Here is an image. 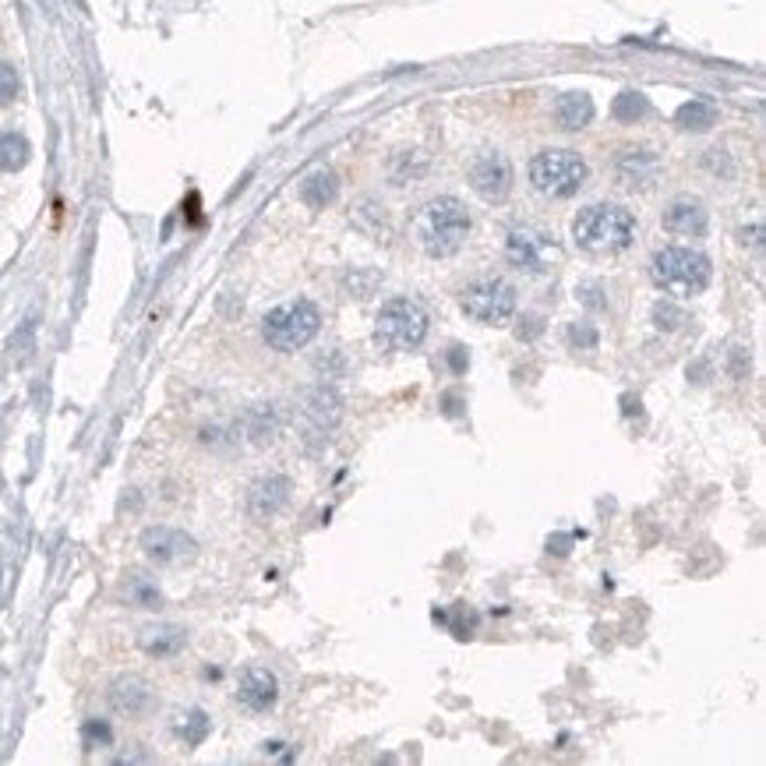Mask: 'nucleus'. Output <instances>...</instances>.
<instances>
[{
	"instance_id": "nucleus-14",
	"label": "nucleus",
	"mask_w": 766,
	"mask_h": 766,
	"mask_svg": "<svg viewBox=\"0 0 766 766\" xmlns=\"http://www.w3.org/2000/svg\"><path fill=\"white\" fill-rule=\"evenodd\" d=\"M664 230L668 233H678V237H706L710 230V212L699 198H675L664 215H661Z\"/></svg>"
},
{
	"instance_id": "nucleus-15",
	"label": "nucleus",
	"mask_w": 766,
	"mask_h": 766,
	"mask_svg": "<svg viewBox=\"0 0 766 766\" xmlns=\"http://www.w3.org/2000/svg\"><path fill=\"white\" fill-rule=\"evenodd\" d=\"M290 481L279 477V474H269L262 481H255L251 491H248V512L251 519H273L282 512V505L290 501Z\"/></svg>"
},
{
	"instance_id": "nucleus-21",
	"label": "nucleus",
	"mask_w": 766,
	"mask_h": 766,
	"mask_svg": "<svg viewBox=\"0 0 766 766\" xmlns=\"http://www.w3.org/2000/svg\"><path fill=\"white\" fill-rule=\"evenodd\" d=\"M32 159V145L21 131H4L0 135V170L4 173H18L25 170Z\"/></svg>"
},
{
	"instance_id": "nucleus-6",
	"label": "nucleus",
	"mask_w": 766,
	"mask_h": 766,
	"mask_svg": "<svg viewBox=\"0 0 766 766\" xmlns=\"http://www.w3.org/2000/svg\"><path fill=\"white\" fill-rule=\"evenodd\" d=\"M427 311L420 307L417 300L410 297H396L389 304H382L378 318H375V343L389 353H403V349H414L424 343L427 336Z\"/></svg>"
},
{
	"instance_id": "nucleus-18",
	"label": "nucleus",
	"mask_w": 766,
	"mask_h": 766,
	"mask_svg": "<svg viewBox=\"0 0 766 766\" xmlns=\"http://www.w3.org/2000/svg\"><path fill=\"white\" fill-rule=\"evenodd\" d=\"M336 195H340V177H336L332 170H315V173H307L304 184H300V202L311 206V209L332 206Z\"/></svg>"
},
{
	"instance_id": "nucleus-11",
	"label": "nucleus",
	"mask_w": 766,
	"mask_h": 766,
	"mask_svg": "<svg viewBox=\"0 0 766 766\" xmlns=\"http://www.w3.org/2000/svg\"><path fill=\"white\" fill-rule=\"evenodd\" d=\"M661 177V156L653 148H626L615 159V181L628 191H650Z\"/></svg>"
},
{
	"instance_id": "nucleus-1",
	"label": "nucleus",
	"mask_w": 766,
	"mask_h": 766,
	"mask_svg": "<svg viewBox=\"0 0 766 766\" xmlns=\"http://www.w3.org/2000/svg\"><path fill=\"white\" fill-rule=\"evenodd\" d=\"M636 230H639L636 215L626 206L611 202H593L572 219V240L590 255H622L632 248Z\"/></svg>"
},
{
	"instance_id": "nucleus-3",
	"label": "nucleus",
	"mask_w": 766,
	"mask_h": 766,
	"mask_svg": "<svg viewBox=\"0 0 766 766\" xmlns=\"http://www.w3.org/2000/svg\"><path fill=\"white\" fill-rule=\"evenodd\" d=\"M650 279L668 297H699L713 279V262L703 251L671 244L650 258Z\"/></svg>"
},
{
	"instance_id": "nucleus-24",
	"label": "nucleus",
	"mask_w": 766,
	"mask_h": 766,
	"mask_svg": "<svg viewBox=\"0 0 766 766\" xmlns=\"http://www.w3.org/2000/svg\"><path fill=\"white\" fill-rule=\"evenodd\" d=\"M177 735H181L188 745H202L206 735H209V717H206L202 710H188V713L181 717V724H177Z\"/></svg>"
},
{
	"instance_id": "nucleus-16",
	"label": "nucleus",
	"mask_w": 766,
	"mask_h": 766,
	"mask_svg": "<svg viewBox=\"0 0 766 766\" xmlns=\"http://www.w3.org/2000/svg\"><path fill=\"white\" fill-rule=\"evenodd\" d=\"M184 643H188V632L181 626H170V622L145 626L139 632V646L148 657H173L184 650Z\"/></svg>"
},
{
	"instance_id": "nucleus-19",
	"label": "nucleus",
	"mask_w": 766,
	"mask_h": 766,
	"mask_svg": "<svg viewBox=\"0 0 766 766\" xmlns=\"http://www.w3.org/2000/svg\"><path fill=\"white\" fill-rule=\"evenodd\" d=\"M307 417L315 420L322 431H332L340 417H343V403H340V396L332 392V389H315L311 396H307Z\"/></svg>"
},
{
	"instance_id": "nucleus-20",
	"label": "nucleus",
	"mask_w": 766,
	"mask_h": 766,
	"mask_svg": "<svg viewBox=\"0 0 766 766\" xmlns=\"http://www.w3.org/2000/svg\"><path fill=\"white\" fill-rule=\"evenodd\" d=\"M717 106L710 103V99H689V103H682L678 106V114H675V124L682 128V131H710L713 124H717Z\"/></svg>"
},
{
	"instance_id": "nucleus-5",
	"label": "nucleus",
	"mask_w": 766,
	"mask_h": 766,
	"mask_svg": "<svg viewBox=\"0 0 766 766\" xmlns=\"http://www.w3.org/2000/svg\"><path fill=\"white\" fill-rule=\"evenodd\" d=\"M590 181V166L572 148H544L530 159V184L544 198H572Z\"/></svg>"
},
{
	"instance_id": "nucleus-28",
	"label": "nucleus",
	"mask_w": 766,
	"mask_h": 766,
	"mask_svg": "<svg viewBox=\"0 0 766 766\" xmlns=\"http://www.w3.org/2000/svg\"><path fill=\"white\" fill-rule=\"evenodd\" d=\"M85 742H88V745H96V742H99V745H110V742H114L110 724H106V720H88V724H85Z\"/></svg>"
},
{
	"instance_id": "nucleus-2",
	"label": "nucleus",
	"mask_w": 766,
	"mask_h": 766,
	"mask_svg": "<svg viewBox=\"0 0 766 766\" xmlns=\"http://www.w3.org/2000/svg\"><path fill=\"white\" fill-rule=\"evenodd\" d=\"M417 237L420 248L431 258H449L470 237V212H467V206L459 198L442 195V198L427 202L424 212L417 215Z\"/></svg>"
},
{
	"instance_id": "nucleus-10",
	"label": "nucleus",
	"mask_w": 766,
	"mask_h": 766,
	"mask_svg": "<svg viewBox=\"0 0 766 766\" xmlns=\"http://www.w3.org/2000/svg\"><path fill=\"white\" fill-rule=\"evenodd\" d=\"M141 551L156 565H184L198 555V541L177 526H148L141 534Z\"/></svg>"
},
{
	"instance_id": "nucleus-30",
	"label": "nucleus",
	"mask_w": 766,
	"mask_h": 766,
	"mask_svg": "<svg viewBox=\"0 0 766 766\" xmlns=\"http://www.w3.org/2000/svg\"><path fill=\"white\" fill-rule=\"evenodd\" d=\"M449 364H452V371L459 375L467 364H470V357H467V349H459V347H452L449 349Z\"/></svg>"
},
{
	"instance_id": "nucleus-12",
	"label": "nucleus",
	"mask_w": 766,
	"mask_h": 766,
	"mask_svg": "<svg viewBox=\"0 0 766 766\" xmlns=\"http://www.w3.org/2000/svg\"><path fill=\"white\" fill-rule=\"evenodd\" d=\"M110 706L121 713V717H128V720H139V717H148L156 706H159V699H156V689L139 678V675H121L114 686H110Z\"/></svg>"
},
{
	"instance_id": "nucleus-26",
	"label": "nucleus",
	"mask_w": 766,
	"mask_h": 766,
	"mask_svg": "<svg viewBox=\"0 0 766 766\" xmlns=\"http://www.w3.org/2000/svg\"><path fill=\"white\" fill-rule=\"evenodd\" d=\"M18 92H21V78H18V71L0 61V106L14 103V99H18Z\"/></svg>"
},
{
	"instance_id": "nucleus-8",
	"label": "nucleus",
	"mask_w": 766,
	"mask_h": 766,
	"mask_svg": "<svg viewBox=\"0 0 766 766\" xmlns=\"http://www.w3.org/2000/svg\"><path fill=\"white\" fill-rule=\"evenodd\" d=\"M505 258L516 265V269H526V273H544L551 262L558 258V244L551 233L537 230V226H516L505 240Z\"/></svg>"
},
{
	"instance_id": "nucleus-29",
	"label": "nucleus",
	"mask_w": 766,
	"mask_h": 766,
	"mask_svg": "<svg viewBox=\"0 0 766 766\" xmlns=\"http://www.w3.org/2000/svg\"><path fill=\"white\" fill-rule=\"evenodd\" d=\"M579 297H583V304H586V307H604V300H597V297H601V286H597V282L579 286Z\"/></svg>"
},
{
	"instance_id": "nucleus-17",
	"label": "nucleus",
	"mask_w": 766,
	"mask_h": 766,
	"mask_svg": "<svg viewBox=\"0 0 766 766\" xmlns=\"http://www.w3.org/2000/svg\"><path fill=\"white\" fill-rule=\"evenodd\" d=\"M593 121V99L586 92H561L555 99V124L561 131H583Z\"/></svg>"
},
{
	"instance_id": "nucleus-13",
	"label": "nucleus",
	"mask_w": 766,
	"mask_h": 766,
	"mask_svg": "<svg viewBox=\"0 0 766 766\" xmlns=\"http://www.w3.org/2000/svg\"><path fill=\"white\" fill-rule=\"evenodd\" d=\"M279 699V682L269 668H248L237 686V703L251 713H269Z\"/></svg>"
},
{
	"instance_id": "nucleus-27",
	"label": "nucleus",
	"mask_w": 766,
	"mask_h": 766,
	"mask_svg": "<svg viewBox=\"0 0 766 766\" xmlns=\"http://www.w3.org/2000/svg\"><path fill=\"white\" fill-rule=\"evenodd\" d=\"M568 343L579 349H593L597 347V329L586 322H576V325H568Z\"/></svg>"
},
{
	"instance_id": "nucleus-25",
	"label": "nucleus",
	"mask_w": 766,
	"mask_h": 766,
	"mask_svg": "<svg viewBox=\"0 0 766 766\" xmlns=\"http://www.w3.org/2000/svg\"><path fill=\"white\" fill-rule=\"evenodd\" d=\"M653 325H657V329H664V332H675V329L689 325V315H686L678 304H671V300H661V304L653 307Z\"/></svg>"
},
{
	"instance_id": "nucleus-23",
	"label": "nucleus",
	"mask_w": 766,
	"mask_h": 766,
	"mask_svg": "<svg viewBox=\"0 0 766 766\" xmlns=\"http://www.w3.org/2000/svg\"><path fill=\"white\" fill-rule=\"evenodd\" d=\"M124 597H128V604H131V608H145V611L163 608V593H159V586H156L148 576H131V579H128Z\"/></svg>"
},
{
	"instance_id": "nucleus-22",
	"label": "nucleus",
	"mask_w": 766,
	"mask_h": 766,
	"mask_svg": "<svg viewBox=\"0 0 766 766\" xmlns=\"http://www.w3.org/2000/svg\"><path fill=\"white\" fill-rule=\"evenodd\" d=\"M611 114H615V121H622V124H636V121H643V117L650 114V99H646L643 92H636V88H626V92L615 96Z\"/></svg>"
},
{
	"instance_id": "nucleus-9",
	"label": "nucleus",
	"mask_w": 766,
	"mask_h": 766,
	"mask_svg": "<svg viewBox=\"0 0 766 766\" xmlns=\"http://www.w3.org/2000/svg\"><path fill=\"white\" fill-rule=\"evenodd\" d=\"M470 188L491 202V206H498V202H505L509 198V191H512V163L501 156V152H481L474 163H470Z\"/></svg>"
},
{
	"instance_id": "nucleus-4",
	"label": "nucleus",
	"mask_w": 766,
	"mask_h": 766,
	"mask_svg": "<svg viewBox=\"0 0 766 766\" xmlns=\"http://www.w3.org/2000/svg\"><path fill=\"white\" fill-rule=\"evenodd\" d=\"M322 329V311L315 300L307 297H297L290 304H279L273 307L265 318H262V340L269 343L279 353H297L304 349Z\"/></svg>"
},
{
	"instance_id": "nucleus-7",
	"label": "nucleus",
	"mask_w": 766,
	"mask_h": 766,
	"mask_svg": "<svg viewBox=\"0 0 766 766\" xmlns=\"http://www.w3.org/2000/svg\"><path fill=\"white\" fill-rule=\"evenodd\" d=\"M516 304H519V293L509 279L501 276H484L474 279L463 293H459V307L467 318L481 322V325H501L516 315Z\"/></svg>"
}]
</instances>
